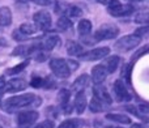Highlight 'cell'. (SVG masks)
I'll list each match as a JSON object with an SVG mask.
<instances>
[{"mask_svg":"<svg viewBox=\"0 0 149 128\" xmlns=\"http://www.w3.org/2000/svg\"><path fill=\"white\" fill-rule=\"evenodd\" d=\"M41 105V98L34 93H24L21 95L10 97L1 103V107L7 113H15L20 109L25 107H37Z\"/></svg>","mask_w":149,"mask_h":128,"instance_id":"1","label":"cell"},{"mask_svg":"<svg viewBox=\"0 0 149 128\" xmlns=\"http://www.w3.org/2000/svg\"><path fill=\"white\" fill-rule=\"evenodd\" d=\"M118 34H119V29L115 25H113V24H103L92 35V38H93L92 42L93 43H97V42L106 41V39H113V38H116Z\"/></svg>","mask_w":149,"mask_h":128,"instance_id":"2","label":"cell"},{"mask_svg":"<svg viewBox=\"0 0 149 128\" xmlns=\"http://www.w3.org/2000/svg\"><path fill=\"white\" fill-rule=\"evenodd\" d=\"M50 69L52 71V73L59 79H68L72 73L70 65H68L67 60L56 58V59H51L50 60Z\"/></svg>","mask_w":149,"mask_h":128,"instance_id":"3","label":"cell"},{"mask_svg":"<svg viewBox=\"0 0 149 128\" xmlns=\"http://www.w3.org/2000/svg\"><path fill=\"white\" fill-rule=\"evenodd\" d=\"M140 43H141V38L136 37L135 34H130V35L122 37L115 42V49L120 52H127L130 50L137 47Z\"/></svg>","mask_w":149,"mask_h":128,"instance_id":"4","label":"cell"},{"mask_svg":"<svg viewBox=\"0 0 149 128\" xmlns=\"http://www.w3.org/2000/svg\"><path fill=\"white\" fill-rule=\"evenodd\" d=\"M107 10L110 15L116 16V17H120V16H128L134 12V7L131 4L128 5H123L119 0H110L107 3Z\"/></svg>","mask_w":149,"mask_h":128,"instance_id":"5","label":"cell"},{"mask_svg":"<svg viewBox=\"0 0 149 128\" xmlns=\"http://www.w3.org/2000/svg\"><path fill=\"white\" fill-rule=\"evenodd\" d=\"M34 24H36V28H39L42 31H47L51 28V15H50L47 10H38V12L34 13L33 16Z\"/></svg>","mask_w":149,"mask_h":128,"instance_id":"6","label":"cell"},{"mask_svg":"<svg viewBox=\"0 0 149 128\" xmlns=\"http://www.w3.org/2000/svg\"><path fill=\"white\" fill-rule=\"evenodd\" d=\"M38 118H39V114L36 110L21 111L17 115V123L20 128H29L38 120Z\"/></svg>","mask_w":149,"mask_h":128,"instance_id":"7","label":"cell"},{"mask_svg":"<svg viewBox=\"0 0 149 128\" xmlns=\"http://www.w3.org/2000/svg\"><path fill=\"white\" fill-rule=\"evenodd\" d=\"M109 54H110V49L109 47H97V49H93L90 51L84 52L79 58L82 60H86V62H94V60L105 59L106 56H109Z\"/></svg>","mask_w":149,"mask_h":128,"instance_id":"8","label":"cell"},{"mask_svg":"<svg viewBox=\"0 0 149 128\" xmlns=\"http://www.w3.org/2000/svg\"><path fill=\"white\" fill-rule=\"evenodd\" d=\"M114 94H115L118 102H130L131 101V94H130L128 89L122 79L114 82Z\"/></svg>","mask_w":149,"mask_h":128,"instance_id":"9","label":"cell"},{"mask_svg":"<svg viewBox=\"0 0 149 128\" xmlns=\"http://www.w3.org/2000/svg\"><path fill=\"white\" fill-rule=\"evenodd\" d=\"M93 97L100 101V102L102 103V106H110L111 103H113V99H111L110 94H109V92L106 90V88L102 86V84L93 86Z\"/></svg>","mask_w":149,"mask_h":128,"instance_id":"10","label":"cell"},{"mask_svg":"<svg viewBox=\"0 0 149 128\" xmlns=\"http://www.w3.org/2000/svg\"><path fill=\"white\" fill-rule=\"evenodd\" d=\"M26 86H28V82L22 79H12L4 84V92L8 93H17L21 92V90H25Z\"/></svg>","mask_w":149,"mask_h":128,"instance_id":"11","label":"cell"},{"mask_svg":"<svg viewBox=\"0 0 149 128\" xmlns=\"http://www.w3.org/2000/svg\"><path fill=\"white\" fill-rule=\"evenodd\" d=\"M89 84H90V77L88 76V74H81V76L77 77L76 81L72 84L71 90H72L74 94H77V93H80V92H84Z\"/></svg>","mask_w":149,"mask_h":128,"instance_id":"12","label":"cell"},{"mask_svg":"<svg viewBox=\"0 0 149 128\" xmlns=\"http://www.w3.org/2000/svg\"><path fill=\"white\" fill-rule=\"evenodd\" d=\"M106 77H107V72H106V69L103 68L102 64H98V65L93 67V69H92V80H93V82H94L95 85L102 84V82L106 80Z\"/></svg>","mask_w":149,"mask_h":128,"instance_id":"13","label":"cell"},{"mask_svg":"<svg viewBox=\"0 0 149 128\" xmlns=\"http://www.w3.org/2000/svg\"><path fill=\"white\" fill-rule=\"evenodd\" d=\"M59 43H60V38H59V37L55 35V34H51V35L46 37V38L42 41V43L38 45V46H39V49L43 50V51L50 52L52 49H55V47H56Z\"/></svg>","mask_w":149,"mask_h":128,"instance_id":"14","label":"cell"},{"mask_svg":"<svg viewBox=\"0 0 149 128\" xmlns=\"http://www.w3.org/2000/svg\"><path fill=\"white\" fill-rule=\"evenodd\" d=\"M107 59H105V62L102 63L103 68L106 69V72L109 73H114L118 69L119 63H120V58L118 55H111V56H106Z\"/></svg>","mask_w":149,"mask_h":128,"instance_id":"15","label":"cell"},{"mask_svg":"<svg viewBox=\"0 0 149 128\" xmlns=\"http://www.w3.org/2000/svg\"><path fill=\"white\" fill-rule=\"evenodd\" d=\"M86 105H88V103H86V94H85V92L77 93L76 98H74L73 107H74V110H76V113L79 114V115H81V114L85 111Z\"/></svg>","mask_w":149,"mask_h":128,"instance_id":"16","label":"cell"},{"mask_svg":"<svg viewBox=\"0 0 149 128\" xmlns=\"http://www.w3.org/2000/svg\"><path fill=\"white\" fill-rule=\"evenodd\" d=\"M12 22V12L8 7L0 8V26H8Z\"/></svg>","mask_w":149,"mask_h":128,"instance_id":"17","label":"cell"},{"mask_svg":"<svg viewBox=\"0 0 149 128\" xmlns=\"http://www.w3.org/2000/svg\"><path fill=\"white\" fill-rule=\"evenodd\" d=\"M77 31H79V34L81 37L89 35L90 31H92V22H90L89 20H86V18L80 20L79 25H77Z\"/></svg>","mask_w":149,"mask_h":128,"instance_id":"18","label":"cell"},{"mask_svg":"<svg viewBox=\"0 0 149 128\" xmlns=\"http://www.w3.org/2000/svg\"><path fill=\"white\" fill-rule=\"evenodd\" d=\"M106 119L111 122H115L119 124H130L131 123V119L130 116L124 115V114H106Z\"/></svg>","mask_w":149,"mask_h":128,"instance_id":"19","label":"cell"},{"mask_svg":"<svg viewBox=\"0 0 149 128\" xmlns=\"http://www.w3.org/2000/svg\"><path fill=\"white\" fill-rule=\"evenodd\" d=\"M67 52L71 55V56H81L84 54V49L80 43H76V42H68L67 45Z\"/></svg>","mask_w":149,"mask_h":128,"instance_id":"20","label":"cell"},{"mask_svg":"<svg viewBox=\"0 0 149 128\" xmlns=\"http://www.w3.org/2000/svg\"><path fill=\"white\" fill-rule=\"evenodd\" d=\"M70 28H72V21L67 16H62L56 22V29L59 31H67L70 30Z\"/></svg>","mask_w":149,"mask_h":128,"instance_id":"21","label":"cell"},{"mask_svg":"<svg viewBox=\"0 0 149 128\" xmlns=\"http://www.w3.org/2000/svg\"><path fill=\"white\" fill-rule=\"evenodd\" d=\"M70 97H71V92L68 89H60L59 93H58V101H59V103L63 107H65L68 105Z\"/></svg>","mask_w":149,"mask_h":128,"instance_id":"22","label":"cell"},{"mask_svg":"<svg viewBox=\"0 0 149 128\" xmlns=\"http://www.w3.org/2000/svg\"><path fill=\"white\" fill-rule=\"evenodd\" d=\"M18 30L21 31L22 34H25L26 37L31 35V34H34L37 31V28L34 24H29V22H24L20 25V28H18Z\"/></svg>","mask_w":149,"mask_h":128,"instance_id":"23","label":"cell"},{"mask_svg":"<svg viewBox=\"0 0 149 128\" xmlns=\"http://www.w3.org/2000/svg\"><path fill=\"white\" fill-rule=\"evenodd\" d=\"M82 16V10L80 9V7H77V5H71V7H68L67 9V17L70 18H79Z\"/></svg>","mask_w":149,"mask_h":128,"instance_id":"24","label":"cell"},{"mask_svg":"<svg viewBox=\"0 0 149 128\" xmlns=\"http://www.w3.org/2000/svg\"><path fill=\"white\" fill-rule=\"evenodd\" d=\"M28 64H29V60H25V62H22V63L17 64V65L12 67V68H9L7 71V73L8 74H17V73H20V72H22L24 69L28 67Z\"/></svg>","mask_w":149,"mask_h":128,"instance_id":"25","label":"cell"},{"mask_svg":"<svg viewBox=\"0 0 149 128\" xmlns=\"http://www.w3.org/2000/svg\"><path fill=\"white\" fill-rule=\"evenodd\" d=\"M81 127V120L77 119H70V120L63 122L58 128H80Z\"/></svg>","mask_w":149,"mask_h":128,"instance_id":"26","label":"cell"},{"mask_svg":"<svg viewBox=\"0 0 149 128\" xmlns=\"http://www.w3.org/2000/svg\"><path fill=\"white\" fill-rule=\"evenodd\" d=\"M89 109H90L92 113H100V111H102L103 106H102V103H101L100 101L95 99V98L93 97L92 101H90V103H89Z\"/></svg>","mask_w":149,"mask_h":128,"instance_id":"27","label":"cell"},{"mask_svg":"<svg viewBox=\"0 0 149 128\" xmlns=\"http://www.w3.org/2000/svg\"><path fill=\"white\" fill-rule=\"evenodd\" d=\"M47 58H49V52L41 50L39 47H38V50L34 52V59H36L37 62H45Z\"/></svg>","mask_w":149,"mask_h":128,"instance_id":"28","label":"cell"},{"mask_svg":"<svg viewBox=\"0 0 149 128\" xmlns=\"http://www.w3.org/2000/svg\"><path fill=\"white\" fill-rule=\"evenodd\" d=\"M43 81H45V79H42V77L33 76V79H31V81H30V85L33 88H42L43 86Z\"/></svg>","mask_w":149,"mask_h":128,"instance_id":"29","label":"cell"},{"mask_svg":"<svg viewBox=\"0 0 149 128\" xmlns=\"http://www.w3.org/2000/svg\"><path fill=\"white\" fill-rule=\"evenodd\" d=\"M148 20H149V17H148L147 12H140L139 15H137V17L135 18V21H136L137 24H144V25L148 24Z\"/></svg>","mask_w":149,"mask_h":128,"instance_id":"30","label":"cell"},{"mask_svg":"<svg viewBox=\"0 0 149 128\" xmlns=\"http://www.w3.org/2000/svg\"><path fill=\"white\" fill-rule=\"evenodd\" d=\"M148 31H149L148 25H144V26H141V28L136 29L134 34H135V35H136V37H139V38H144V37L148 34Z\"/></svg>","mask_w":149,"mask_h":128,"instance_id":"31","label":"cell"},{"mask_svg":"<svg viewBox=\"0 0 149 128\" xmlns=\"http://www.w3.org/2000/svg\"><path fill=\"white\" fill-rule=\"evenodd\" d=\"M148 49H149L148 46H144V47H143L141 50H140V51L135 52V54L132 55V58H131V59H132L131 62H132V63H135V62H136L137 59H140V58H141L143 55H145V54H147V52H148Z\"/></svg>","mask_w":149,"mask_h":128,"instance_id":"32","label":"cell"},{"mask_svg":"<svg viewBox=\"0 0 149 128\" xmlns=\"http://www.w3.org/2000/svg\"><path fill=\"white\" fill-rule=\"evenodd\" d=\"M12 37H13V39H15V41H17V42H24V41H26V39H28V37H26L25 34L21 33L18 29L13 31V33H12Z\"/></svg>","mask_w":149,"mask_h":128,"instance_id":"33","label":"cell"},{"mask_svg":"<svg viewBox=\"0 0 149 128\" xmlns=\"http://www.w3.org/2000/svg\"><path fill=\"white\" fill-rule=\"evenodd\" d=\"M136 110H139V114L143 116V118H145L144 115H147V114L149 113V107L145 105V103H141V105H139ZM145 119H147V118H145Z\"/></svg>","mask_w":149,"mask_h":128,"instance_id":"34","label":"cell"},{"mask_svg":"<svg viewBox=\"0 0 149 128\" xmlns=\"http://www.w3.org/2000/svg\"><path fill=\"white\" fill-rule=\"evenodd\" d=\"M126 110L127 111H130V113L132 114V115H135V116H137V118H141V119H144L145 120V118H143L141 115H140L139 113H137V110H136V107H134V106H127L126 107Z\"/></svg>","mask_w":149,"mask_h":128,"instance_id":"35","label":"cell"},{"mask_svg":"<svg viewBox=\"0 0 149 128\" xmlns=\"http://www.w3.org/2000/svg\"><path fill=\"white\" fill-rule=\"evenodd\" d=\"M7 46H9V42H8L4 37L0 35V47H7Z\"/></svg>","mask_w":149,"mask_h":128,"instance_id":"36","label":"cell"},{"mask_svg":"<svg viewBox=\"0 0 149 128\" xmlns=\"http://www.w3.org/2000/svg\"><path fill=\"white\" fill-rule=\"evenodd\" d=\"M34 1L39 5H49L50 3H52V0H34Z\"/></svg>","mask_w":149,"mask_h":128,"instance_id":"37","label":"cell"},{"mask_svg":"<svg viewBox=\"0 0 149 128\" xmlns=\"http://www.w3.org/2000/svg\"><path fill=\"white\" fill-rule=\"evenodd\" d=\"M131 128H147L144 126V124H141V123H137V124H132Z\"/></svg>","mask_w":149,"mask_h":128,"instance_id":"38","label":"cell"},{"mask_svg":"<svg viewBox=\"0 0 149 128\" xmlns=\"http://www.w3.org/2000/svg\"><path fill=\"white\" fill-rule=\"evenodd\" d=\"M107 128H111V127H107Z\"/></svg>","mask_w":149,"mask_h":128,"instance_id":"39","label":"cell"},{"mask_svg":"<svg viewBox=\"0 0 149 128\" xmlns=\"http://www.w3.org/2000/svg\"><path fill=\"white\" fill-rule=\"evenodd\" d=\"M118 128H120V127H118Z\"/></svg>","mask_w":149,"mask_h":128,"instance_id":"40","label":"cell"},{"mask_svg":"<svg viewBox=\"0 0 149 128\" xmlns=\"http://www.w3.org/2000/svg\"><path fill=\"white\" fill-rule=\"evenodd\" d=\"M33 1H34V0H33Z\"/></svg>","mask_w":149,"mask_h":128,"instance_id":"41","label":"cell"}]
</instances>
